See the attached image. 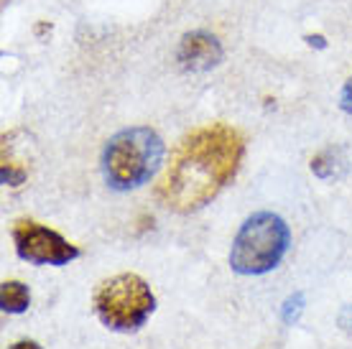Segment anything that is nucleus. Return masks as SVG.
Listing matches in <instances>:
<instances>
[{
	"label": "nucleus",
	"mask_w": 352,
	"mask_h": 349,
	"mask_svg": "<svg viewBox=\"0 0 352 349\" xmlns=\"http://www.w3.org/2000/svg\"><path fill=\"white\" fill-rule=\"evenodd\" d=\"M13 245L18 258L31 265H67L80 258L77 245L34 219H18L13 225Z\"/></svg>",
	"instance_id": "nucleus-5"
},
{
	"label": "nucleus",
	"mask_w": 352,
	"mask_h": 349,
	"mask_svg": "<svg viewBox=\"0 0 352 349\" xmlns=\"http://www.w3.org/2000/svg\"><path fill=\"white\" fill-rule=\"evenodd\" d=\"M97 319L113 332H138L156 311V296L135 273H120L102 280L92 298Z\"/></svg>",
	"instance_id": "nucleus-4"
},
{
	"label": "nucleus",
	"mask_w": 352,
	"mask_h": 349,
	"mask_svg": "<svg viewBox=\"0 0 352 349\" xmlns=\"http://www.w3.org/2000/svg\"><path fill=\"white\" fill-rule=\"evenodd\" d=\"M307 44L309 46H317V49H327L324 36H307Z\"/></svg>",
	"instance_id": "nucleus-12"
},
{
	"label": "nucleus",
	"mask_w": 352,
	"mask_h": 349,
	"mask_svg": "<svg viewBox=\"0 0 352 349\" xmlns=\"http://www.w3.org/2000/svg\"><path fill=\"white\" fill-rule=\"evenodd\" d=\"M245 143L235 128L212 122L182 138L156 196L171 212L192 214L207 207L238 174Z\"/></svg>",
	"instance_id": "nucleus-1"
},
{
	"label": "nucleus",
	"mask_w": 352,
	"mask_h": 349,
	"mask_svg": "<svg viewBox=\"0 0 352 349\" xmlns=\"http://www.w3.org/2000/svg\"><path fill=\"white\" fill-rule=\"evenodd\" d=\"M164 161V140L151 128H125L107 140L102 171L115 192H131L148 181Z\"/></svg>",
	"instance_id": "nucleus-2"
},
{
	"label": "nucleus",
	"mask_w": 352,
	"mask_h": 349,
	"mask_svg": "<svg viewBox=\"0 0 352 349\" xmlns=\"http://www.w3.org/2000/svg\"><path fill=\"white\" fill-rule=\"evenodd\" d=\"M0 306L6 314H23L31 306L28 286H23L21 280H6L0 289Z\"/></svg>",
	"instance_id": "nucleus-7"
},
{
	"label": "nucleus",
	"mask_w": 352,
	"mask_h": 349,
	"mask_svg": "<svg viewBox=\"0 0 352 349\" xmlns=\"http://www.w3.org/2000/svg\"><path fill=\"white\" fill-rule=\"evenodd\" d=\"M291 229L273 212H256L243 222L230 250V268L240 275H263L278 268L289 253Z\"/></svg>",
	"instance_id": "nucleus-3"
},
{
	"label": "nucleus",
	"mask_w": 352,
	"mask_h": 349,
	"mask_svg": "<svg viewBox=\"0 0 352 349\" xmlns=\"http://www.w3.org/2000/svg\"><path fill=\"white\" fill-rule=\"evenodd\" d=\"M301 311H304V293H294V296H289L283 301L281 319L286 324H294L301 316Z\"/></svg>",
	"instance_id": "nucleus-8"
},
{
	"label": "nucleus",
	"mask_w": 352,
	"mask_h": 349,
	"mask_svg": "<svg viewBox=\"0 0 352 349\" xmlns=\"http://www.w3.org/2000/svg\"><path fill=\"white\" fill-rule=\"evenodd\" d=\"M340 107H342L344 113L352 115V77L347 79V82H344L342 95H340Z\"/></svg>",
	"instance_id": "nucleus-9"
},
{
	"label": "nucleus",
	"mask_w": 352,
	"mask_h": 349,
	"mask_svg": "<svg viewBox=\"0 0 352 349\" xmlns=\"http://www.w3.org/2000/svg\"><path fill=\"white\" fill-rule=\"evenodd\" d=\"M176 59L184 71H210L222 61V44L207 31H192L182 38Z\"/></svg>",
	"instance_id": "nucleus-6"
},
{
	"label": "nucleus",
	"mask_w": 352,
	"mask_h": 349,
	"mask_svg": "<svg viewBox=\"0 0 352 349\" xmlns=\"http://www.w3.org/2000/svg\"><path fill=\"white\" fill-rule=\"evenodd\" d=\"M337 322H340V326H342L344 332L352 334V304L342 306V311H340V316H337Z\"/></svg>",
	"instance_id": "nucleus-10"
},
{
	"label": "nucleus",
	"mask_w": 352,
	"mask_h": 349,
	"mask_svg": "<svg viewBox=\"0 0 352 349\" xmlns=\"http://www.w3.org/2000/svg\"><path fill=\"white\" fill-rule=\"evenodd\" d=\"M8 349H44L38 341H31V339H23V341H16V344H10Z\"/></svg>",
	"instance_id": "nucleus-11"
}]
</instances>
